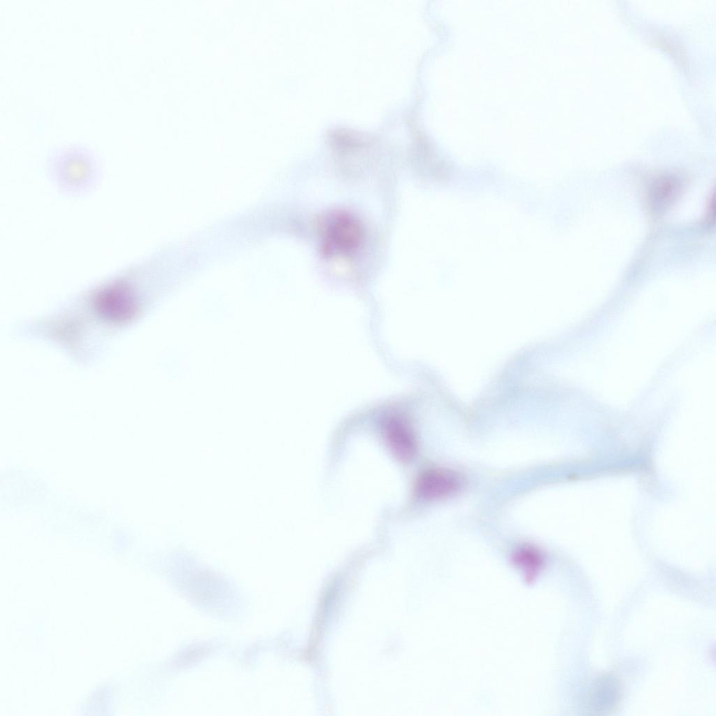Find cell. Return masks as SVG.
<instances>
[{"label": "cell", "instance_id": "obj_1", "mask_svg": "<svg viewBox=\"0 0 716 716\" xmlns=\"http://www.w3.org/2000/svg\"><path fill=\"white\" fill-rule=\"evenodd\" d=\"M459 477L454 473L441 469L424 473L417 483V494L426 499H436L454 493L459 487Z\"/></svg>", "mask_w": 716, "mask_h": 716}, {"label": "cell", "instance_id": "obj_2", "mask_svg": "<svg viewBox=\"0 0 716 716\" xmlns=\"http://www.w3.org/2000/svg\"><path fill=\"white\" fill-rule=\"evenodd\" d=\"M389 444L396 457L401 461L410 459L415 451L413 435L399 415H389L385 425Z\"/></svg>", "mask_w": 716, "mask_h": 716}, {"label": "cell", "instance_id": "obj_3", "mask_svg": "<svg viewBox=\"0 0 716 716\" xmlns=\"http://www.w3.org/2000/svg\"><path fill=\"white\" fill-rule=\"evenodd\" d=\"M329 236L341 248L352 247L359 236L358 226L350 218L341 217L329 228Z\"/></svg>", "mask_w": 716, "mask_h": 716}, {"label": "cell", "instance_id": "obj_4", "mask_svg": "<svg viewBox=\"0 0 716 716\" xmlns=\"http://www.w3.org/2000/svg\"><path fill=\"white\" fill-rule=\"evenodd\" d=\"M594 689L590 694L591 706L596 710H605L615 703L617 698V686L616 682L609 677L604 678L597 682Z\"/></svg>", "mask_w": 716, "mask_h": 716}, {"label": "cell", "instance_id": "obj_5", "mask_svg": "<svg viewBox=\"0 0 716 716\" xmlns=\"http://www.w3.org/2000/svg\"><path fill=\"white\" fill-rule=\"evenodd\" d=\"M679 185L673 178L663 177L659 179L651 189V200L654 208H664L675 199L678 193Z\"/></svg>", "mask_w": 716, "mask_h": 716}, {"label": "cell", "instance_id": "obj_6", "mask_svg": "<svg viewBox=\"0 0 716 716\" xmlns=\"http://www.w3.org/2000/svg\"><path fill=\"white\" fill-rule=\"evenodd\" d=\"M517 563L529 569H535L542 561L540 552L534 547L525 546L519 549L515 554Z\"/></svg>", "mask_w": 716, "mask_h": 716}]
</instances>
